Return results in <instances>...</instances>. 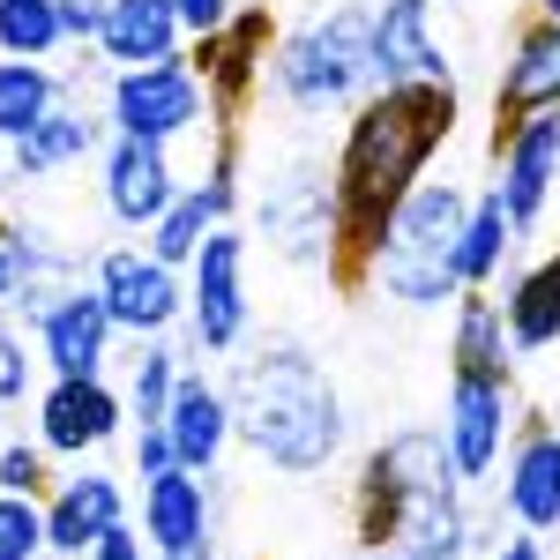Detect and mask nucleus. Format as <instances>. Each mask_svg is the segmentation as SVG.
<instances>
[{
  "label": "nucleus",
  "instance_id": "e433bc0d",
  "mask_svg": "<svg viewBox=\"0 0 560 560\" xmlns=\"http://www.w3.org/2000/svg\"><path fill=\"white\" fill-rule=\"evenodd\" d=\"M501 560H538V538H516V546H509Z\"/></svg>",
  "mask_w": 560,
  "mask_h": 560
},
{
  "label": "nucleus",
  "instance_id": "bb28decb",
  "mask_svg": "<svg viewBox=\"0 0 560 560\" xmlns=\"http://www.w3.org/2000/svg\"><path fill=\"white\" fill-rule=\"evenodd\" d=\"M60 31V0H0V52L8 60H45Z\"/></svg>",
  "mask_w": 560,
  "mask_h": 560
},
{
  "label": "nucleus",
  "instance_id": "473e14b6",
  "mask_svg": "<svg viewBox=\"0 0 560 560\" xmlns=\"http://www.w3.org/2000/svg\"><path fill=\"white\" fill-rule=\"evenodd\" d=\"M38 456H31V448H8V456H0V493H38Z\"/></svg>",
  "mask_w": 560,
  "mask_h": 560
},
{
  "label": "nucleus",
  "instance_id": "f8f14e48",
  "mask_svg": "<svg viewBox=\"0 0 560 560\" xmlns=\"http://www.w3.org/2000/svg\"><path fill=\"white\" fill-rule=\"evenodd\" d=\"M173 165H165V142H142V135H120L113 142V158H105V202L113 217H128V224H158V217L173 210Z\"/></svg>",
  "mask_w": 560,
  "mask_h": 560
},
{
  "label": "nucleus",
  "instance_id": "a211bd4d",
  "mask_svg": "<svg viewBox=\"0 0 560 560\" xmlns=\"http://www.w3.org/2000/svg\"><path fill=\"white\" fill-rule=\"evenodd\" d=\"M142 530L158 538V553H179V546H202L210 538V509H202V478L173 464L165 478L142 486Z\"/></svg>",
  "mask_w": 560,
  "mask_h": 560
},
{
  "label": "nucleus",
  "instance_id": "6ab92c4d",
  "mask_svg": "<svg viewBox=\"0 0 560 560\" xmlns=\"http://www.w3.org/2000/svg\"><path fill=\"white\" fill-rule=\"evenodd\" d=\"M105 530H120V486H113V478H75V486L45 509V546H52V553H90Z\"/></svg>",
  "mask_w": 560,
  "mask_h": 560
},
{
  "label": "nucleus",
  "instance_id": "4be33fe9",
  "mask_svg": "<svg viewBox=\"0 0 560 560\" xmlns=\"http://www.w3.org/2000/svg\"><path fill=\"white\" fill-rule=\"evenodd\" d=\"M90 142H97V120L90 113H45L31 135H15V173L23 179H38V173H60V165H75Z\"/></svg>",
  "mask_w": 560,
  "mask_h": 560
},
{
  "label": "nucleus",
  "instance_id": "ea45409f",
  "mask_svg": "<svg viewBox=\"0 0 560 560\" xmlns=\"http://www.w3.org/2000/svg\"><path fill=\"white\" fill-rule=\"evenodd\" d=\"M538 8H546V23H560V0H538Z\"/></svg>",
  "mask_w": 560,
  "mask_h": 560
},
{
  "label": "nucleus",
  "instance_id": "cd10ccee",
  "mask_svg": "<svg viewBox=\"0 0 560 560\" xmlns=\"http://www.w3.org/2000/svg\"><path fill=\"white\" fill-rule=\"evenodd\" d=\"M173 351H142V366H135V388H128V404H135V419L142 427H165V404H173Z\"/></svg>",
  "mask_w": 560,
  "mask_h": 560
},
{
  "label": "nucleus",
  "instance_id": "f3484780",
  "mask_svg": "<svg viewBox=\"0 0 560 560\" xmlns=\"http://www.w3.org/2000/svg\"><path fill=\"white\" fill-rule=\"evenodd\" d=\"M97 45H105L120 68H158V60H173V45H179L173 0H105Z\"/></svg>",
  "mask_w": 560,
  "mask_h": 560
},
{
  "label": "nucleus",
  "instance_id": "5701e85b",
  "mask_svg": "<svg viewBox=\"0 0 560 560\" xmlns=\"http://www.w3.org/2000/svg\"><path fill=\"white\" fill-rule=\"evenodd\" d=\"M509 322H501V306L493 300H464V314H456V374H501L509 382Z\"/></svg>",
  "mask_w": 560,
  "mask_h": 560
},
{
  "label": "nucleus",
  "instance_id": "b1692460",
  "mask_svg": "<svg viewBox=\"0 0 560 560\" xmlns=\"http://www.w3.org/2000/svg\"><path fill=\"white\" fill-rule=\"evenodd\" d=\"M501 322H509V345H516V351L560 345V292L530 269V277H516V292L501 300Z\"/></svg>",
  "mask_w": 560,
  "mask_h": 560
},
{
  "label": "nucleus",
  "instance_id": "f03ea898",
  "mask_svg": "<svg viewBox=\"0 0 560 560\" xmlns=\"http://www.w3.org/2000/svg\"><path fill=\"white\" fill-rule=\"evenodd\" d=\"M232 427L255 441V456H269L277 471H322L345 441V411L329 374L306 351H255L232 366Z\"/></svg>",
  "mask_w": 560,
  "mask_h": 560
},
{
  "label": "nucleus",
  "instance_id": "0eeeda50",
  "mask_svg": "<svg viewBox=\"0 0 560 560\" xmlns=\"http://www.w3.org/2000/svg\"><path fill=\"white\" fill-rule=\"evenodd\" d=\"M261 232L277 240V255L329 261V247L345 240V202H337V187H322V179H284V187L261 202Z\"/></svg>",
  "mask_w": 560,
  "mask_h": 560
},
{
  "label": "nucleus",
  "instance_id": "ddd939ff",
  "mask_svg": "<svg viewBox=\"0 0 560 560\" xmlns=\"http://www.w3.org/2000/svg\"><path fill=\"white\" fill-rule=\"evenodd\" d=\"M38 433L45 448H60V456H83V448H97V441H113L120 433V396L97 382H52V396L38 404Z\"/></svg>",
  "mask_w": 560,
  "mask_h": 560
},
{
  "label": "nucleus",
  "instance_id": "dca6fc26",
  "mask_svg": "<svg viewBox=\"0 0 560 560\" xmlns=\"http://www.w3.org/2000/svg\"><path fill=\"white\" fill-rule=\"evenodd\" d=\"M165 433H173V448H179L187 471H210L217 448H224V433H232L224 388H210L202 374H187V382L173 388V404H165Z\"/></svg>",
  "mask_w": 560,
  "mask_h": 560
},
{
  "label": "nucleus",
  "instance_id": "f704fd0d",
  "mask_svg": "<svg viewBox=\"0 0 560 560\" xmlns=\"http://www.w3.org/2000/svg\"><path fill=\"white\" fill-rule=\"evenodd\" d=\"M23 382H31V359H23V345H15V337H0V404H15V396H23Z\"/></svg>",
  "mask_w": 560,
  "mask_h": 560
},
{
  "label": "nucleus",
  "instance_id": "9d476101",
  "mask_svg": "<svg viewBox=\"0 0 560 560\" xmlns=\"http://www.w3.org/2000/svg\"><path fill=\"white\" fill-rule=\"evenodd\" d=\"M433 0H382L374 15V75L382 90L396 83H448V52L433 45Z\"/></svg>",
  "mask_w": 560,
  "mask_h": 560
},
{
  "label": "nucleus",
  "instance_id": "39448f33",
  "mask_svg": "<svg viewBox=\"0 0 560 560\" xmlns=\"http://www.w3.org/2000/svg\"><path fill=\"white\" fill-rule=\"evenodd\" d=\"M113 120H120V135H142V142H173L179 128H195V120H202V90H195V68H187V60L120 68V83H113Z\"/></svg>",
  "mask_w": 560,
  "mask_h": 560
},
{
  "label": "nucleus",
  "instance_id": "72a5a7b5",
  "mask_svg": "<svg viewBox=\"0 0 560 560\" xmlns=\"http://www.w3.org/2000/svg\"><path fill=\"white\" fill-rule=\"evenodd\" d=\"M60 31L68 38H97L105 31V0H60Z\"/></svg>",
  "mask_w": 560,
  "mask_h": 560
},
{
  "label": "nucleus",
  "instance_id": "c9c22d12",
  "mask_svg": "<svg viewBox=\"0 0 560 560\" xmlns=\"http://www.w3.org/2000/svg\"><path fill=\"white\" fill-rule=\"evenodd\" d=\"M90 560H142V546H135V538H128V523H120V530H105V538L90 546Z\"/></svg>",
  "mask_w": 560,
  "mask_h": 560
},
{
  "label": "nucleus",
  "instance_id": "58836bf2",
  "mask_svg": "<svg viewBox=\"0 0 560 560\" xmlns=\"http://www.w3.org/2000/svg\"><path fill=\"white\" fill-rule=\"evenodd\" d=\"M538 277H546V284H553V292H560V255H553V261H546V269H538Z\"/></svg>",
  "mask_w": 560,
  "mask_h": 560
},
{
  "label": "nucleus",
  "instance_id": "a19ab883",
  "mask_svg": "<svg viewBox=\"0 0 560 560\" xmlns=\"http://www.w3.org/2000/svg\"><path fill=\"white\" fill-rule=\"evenodd\" d=\"M359 560H388V553H359Z\"/></svg>",
  "mask_w": 560,
  "mask_h": 560
},
{
  "label": "nucleus",
  "instance_id": "c756f323",
  "mask_svg": "<svg viewBox=\"0 0 560 560\" xmlns=\"http://www.w3.org/2000/svg\"><path fill=\"white\" fill-rule=\"evenodd\" d=\"M38 269H45L38 240L8 224V232H0V306H8V300H31V277H38Z\"/></svg>",
  "mask_w": 560,
  "mask_h": 560
},
{
  "label": "nucleus",
  "instance_id": "9b49d317",
  "mask_svg": "<svg viewBox=\"0 0 560 560\" xmlns=\"http://www.w3.org/2000/svg\"><path fill=\"white\" fill-rule=\"evenodd\" d=\"M38 337H45V366L60 382H90L105 366V337H113V306L105 292H68L38 314Z\"/></svg>",
  "mask_w": 560,
  "mask_h": 560
},
{
  "label": "nucleus",
  "instance_id": "f257e3e1",
  "mask_svg": "<svg viewBox=\"0 0 560 560\" xmlns=\"http://www.w3.org/2000/svg\"><path fill=\"white\" fill-rule=\"evenodd\" d=\"M456 128V97L448 83H396L382 90L345 135V165H337V202H345V240L382 247L388 210L411 195V179L427 173V158Z\"/></svg>",
  "mask_w": 560,
  "mask_h": 560
},
{
  "label": "nucleus",
  "instance_id": "2eb2a0df",
  "mask_svg": "<svg viewBox=\"0 0 560 560\" xmlns=\"http://www.w3.org/2000/svg\"><path fill=\"white\" fill-rule=\"evenodd\" d=\"M553 105H560V23H546V31H530V38L516 45L509 83L493 90V113H501L509 128H523L530 113H553Z\"/></svg>",
  "mask_w": 560,
  "mask_h": 560
},
{
  "label": "nucleus",
  "instance_id": "393cba45",
  "mask_svg": "<svg viewBox=\"0 0 560 560\" xmlns=\"http://www.w3.org/2000/svg\"><path fill=\"white\" fill-rule=\"evenodd\" d=\"M52 97H60V83L45 75L38 60H0V135L15 142V135H31L52 113Z\"/></svg>",
  "mask_w": 560,
  "mask_h": 560
},
{
  "label": "nucleus",
  "instance_id": "aec40b11",
  "mask_svg": "<svg viewBox=\"0 0 560 560\" xmlns=\"http://www.w3.org/2000/svg\"><path fill=\"white\" fill-rule=\"evenodd\" d=\"M509 509L530 530H560V433H530L509 464Z\"/></svg>",
  "mask_w": 560,
  "mask_h": 560
},
{
  "label": "nucleus",
  "instance_id": "20e7f679",
  "mask_svg": "<svg viewBox=\"0 0 560 560\" xmlns=\"http://www.w3.org/2000/svg\"><path fill=\"white\" fill-rule=\"evenodd\" d=\"M277 83L292 105H345L351 90L382 83L374 75V15L366 8H337V15H322V23H306L300 38L277 52Z\"/></svg>",
  "mask_w": 560,
  "mask_h": 560
},
{
  "label": "nucleus",
  "instance_id": "7ed1b4c3",
  "mask_svg": "<svg viewBox=\"0 0 560 560\" xmlns=\"http://www.w3.org/2000/svg\"><path fill=\"white\" fill-rule=\"evenodd\" d=\"M464 217H471V202H464L448 179L411 187L382 224L374 277H382L404 306H441L448 292H456V240H464Z\"/></svg>",
  "mask_w": 560,
  "mask_h": 560
},
{
  "label": "nucleus",
  "instance_id": "2f4dec72",
  "mask_svg": "<svg viewBox=\"0 0 560 560\" xmlns=\"http://www.w3.org/2000/svg\"><path fill=\"white\" fill-rule=\"evenodd\" d=\"M173 464H179L173 433H165V427H142V441H135V471H142V478H165Z\"/></svg>",
  "mask_w": 560,
  "mask_h": 560
},
{
  "label": "nucleus",
  "instance_id": "423d86ee",
  "mask_svg": "<svg viewBox=\"0 0 560 560\" xmlns=\"http://www.w3.org/2000/svg\"><path fill=\"white\" fill-rule=\"evenodd\" d=\"M240 269H247V240L240 232H210L195 247V337L210 351H232L247 329V300H240Z\"/></svg>",
  "mask_w": 560,
  "mask_h": 560
},
{
  "label": "nucleus",
  "instance_id": "c85d7f7f",
  "mask_svg": "<svg viewBox=\"0 0 560 560\" xmlns=\"http://www.w3.org/2000/svg\"><path fill=\"white\" fill-rule=\"evenodd\" d=\"M45 516L31 509V493H0V560H38Z\"/></svg>",
  "mask_w": 560,
  "mask_h": 560
},
{
  "label": "nucleus",
  "instance_id": "a878e982",
  "mask_svg": "<svg viewBox=\"0 0 560 560\" xmlns=\"http://www.w3.org/2000/svg\"><path fill=\"white\" fill-rule=\"evenodd\" d=\"M217 195L210 187H195V195H173V210L158 217V240H150V255L158 261H195V247L217 232Z\"/></svg>",
  "mask_w": 560,
  "mask_h": 560
},
{
  "label": "nucleus",
  "instance_id": "1a4fd4ad",
  "mask_svg": "<svg viewBox=\"0 0 560 560\" xmlns=\"http://www.w3.org/2000/svg\"><path fill=\"white\" fill-rule=\"evenodd\" d=\"M97 292H105V306H113V329H165L179 314V292L173 284V261L158 255H135V247H120V255H105V269H97Z\"/></svg>",
  "mask_w": 560,
  "mask_h": 560
},
{
  "label": "nucleus",
  "instance_id": "7c9ffc66",
  "mask_svg": "<svg viewBox=\"0 0 560 560\" xmlns=\"http://www.w3.org/2000/svg\"><path fill=\"white\" fill-rule=\"evenodd\" d=\"M173 15H179V31H195V38L210 45L232 23V0H173Z\"/></svg>",
  "mask_w": 560,
  "mask_h": 560
},
{
  "label": "nucleus",
  "instance_id": "4c0bfd02",
  "mask_svg": "<svg viewBox=\"0 0 560 560\" xmlns=\"http://www.w3.org/2000/svg\"><path fill=\"white\" fill-rule=\"evenodd\" d=\"M165 560H210V538H202V546H179V553H165Z\"/></svg>",
  "mask_w": 560,
  "mask_h": 560
},
{
  "label": "nucleus",
  "instance_id": "4468645a",
  "mask_svg": "<svg viewBox=\"0 0 560 560\" xmlns=\"http://www.w3.org/2000/svg\"><path fill=\"white\" fill-rule=\"evenodd\" d=\"M560 173V105L553 113H530L516 135H509V173H501V202L516 217V232L546 210V187Z\"/></svg>",
  "mask_w": 560,
  "mask_h": 560
},
{
  "label": "nucleus",
  "instance_id": "412c9836",
  "mask_svg": "<svg viewBox=\"0 0 560 560\" xmlns=\"http://www.w3.org/2000/svg\"><path fill=\"white\" fill-rule=\"evenodd\" d=\"M509 240H516V217L501 202V187L493 195H478L471 217H464V240H456V284H486L501 255H509Z\"/></svg>",
  "mask_w": 560,
  "mask_h": 560
},
{
  "label": "nucleus",
  "instance_id": "6e6552de",
  "mask_svg": "<svg viewBox=\"0 0 560 560\" xmlns=\"http://www.w3.org/2000/svg\"><path fill=\"white\" fill-rule=\"evenodd\" d=\"M509 433V382L501 374H456L448 396V464L456 478H486Z\"/></svg>",
  "mask_w": 560,
  "mask_h": 560
}]
</instances>
